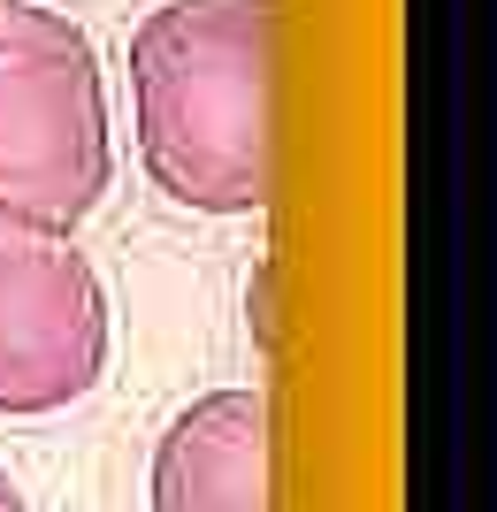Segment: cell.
I'll return each mask as SVG.
<instances>
[{"mask_svg":"<svg viewBox=\"0 0 497 512\" xmlns=\"http://www.w3.org/2000/svg\"><path fill=\"white\" fill-rule=\"evenodd\" d=\"M268 46L276 0H161L130 31V146L184 214L268 207Z\"/></svg>","mask_w":497,"mask_h":512,"instance_id":"6da1fadb","label":"cell"},{"mask_svg":"<svg viewBox=\"0 0 497 512\" xmlns=\"http://www.w3.org/2000/svg\"><path fill=\"white\" fill-rule=\"evenodd\" d=\"M115 184L108 77L85 23L0 0V222L77 230Z\"/></svg>","mask_w":497,"mask_h":512,"instance_id":"7a4b0ae2","label":"cell"},{"mask_svg":"<svg viewBox=\"0 0 497 512\" xmlns=\"http://www.w3.org/2000/svg\"><path fill=\"white\" fill-rule=\"evenodd\" d=\"M115 352L108 283L77 253V230L0 222V421L85 406Z\"/></svg>","mask_w":497,"mask_h":512,"instance_id":"3957f363","label":"cell"},{"mask_svg":"<svg viewBox=\"0 0 497 512\" xmlns=\"http://www.w3.org/2000/svg\"><path fill=\"white\" fill-rule=\"evenodd\" d=\"M153 512H268V398L207 390L153 444Z\"/></svg>","mask_w":497,"mask_h":512,"instance_id":"277c9868","label":"cell"},{"mask_svg":"<svg viewBox=\"0 0 497 512\" xmlns=\"http://www.w3.org/2000/svg\"><path fill=\"white\" fill-rule=\"evenodd\" d=\"M245 321H253V344L276 352V314H268V268H253V291H245Z\"/></svg>","mask_w":497,"mask_h":512,"instance_id":"5b68a950","label":"cell"},{"mask_svg":"<svg viewBox=\"0 0 497 512\" xmlns=\"http://www.w3.org/2000/svg\"><path fill=\"white\" fill-rule=\"evenodd\" d=\"M0 512H23V490H16V474L0 467Z\"/></svg>","mask_w":497,"mask_h":512,"instance_id":"8992f818","label":"cell"}]
</instances>
